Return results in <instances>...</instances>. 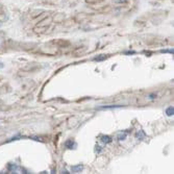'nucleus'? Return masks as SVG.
Masks as SVG:
<instances>
[{
    "label": "nucleus",
    "mask_w": 174,
    "mask_h": 174,
    "mask_svg": "<svg viewBox=\"0 0 174 174\" xmlns=\"http://www.w3.org/2000/svg\"><path fill=\"white\" fill-rule=\"evenodd\" d=\"M100 140L102 141L103 143H105V144L111 143V142H112V138H111V137H108V136H102Z\"/></svg>",
    "instance_id": "1"
},
{
    "label": "nucleus",
    "mask_w": 174,
    "mask_h": 174,
    "mask_svg": "<svg viewBox=\"0 0 174 174\" xmlns=\"http://www.w3.org/2000/svg\"><path fill=\"white\" fill-rule=\"evenodd\" d=\"M82 169H83V167H82V166H80V165H77V166H73V167H72V171H73L74 173L80 172V171H81Z\"/></svg>",
    "instance_id": "2"
},
{
    "label": "nucleus",
    "mask_w": 174,
    "mask_h": 174,
    "mask_svg": "<svg viewBox=\"0 0 174 174\" xmlns=\"http://www.w3.org/2000/svg\"><path fill=\"white\" fill-rule=\"evenodd\" d=\"M126 137H127V133H120L118 135V140L119 141H122V140H125L126 139Z\"/></svg>",
    "instance_id": "3"
},
{
    "label": "nucleus",
    "mask_w": 174,
    "mask_h": 174,
    "mask_svg": "<svg viewBox=\"0 0 174 174\" xmlns=\"http://www.w3.org/2000/svg\"><path fill=\"white\" fill-rule=\"evenodd\" d=\"M156 98V94L155 93H152V94H149L146 96V99L147 100H154Z\"/></svg>",
    "instance_id": "4"
},
{
    "label": "nucleus",
    "mask_w": 174,
    "mask_h": 174,
    "mask_svg": "<svg viewBox=\"0 0 174 174\" xmlns=\"http://www.w3.org/2000/svg\"><path fill=\"white\" fill-rule=\"evenodd\" d=\"M173 113H174V108H173V106H170V107H168V108H167L166 114H167L168 116H172V115H173Z\"/></svg>",
    "instance_id": "5"
},
{
    "label": "nucleus",
    "mask_w": 174,
    "mask_h": 174,
    "mask_svg": "<svg viewBox=\"0 0 174 174\" xmlns=\"http://www.w3.org/2000/svg\"><path fill=\"white\" fill-rule=\"evenodd\" d=\"M65 145H66V147H67V148H73L72 146L74 145V142H73V141H72V140H68V141H67V142H66V144H65Z\"/></svg>",
    "instance_id": "6"
},
{
    "label": "nucleus",
    "mask_w": 174,
    "mask_h": 174,
    "mask_svg": "<svg viewBox=\"0 0 174 174\" xmlns=\"http://www.w3.org/2000/svg\"><path fill=\"white\" fill-rule=\"evenodd\" d=\"M127 0H114V2L115 3H118V4H120V3H124V2H126Z\"/></svg>",
    "instance_id": "7"
},
{
    "label": "nucleus",
    "mask_w": 174,
    "mask_h": 174,
    "mask_svg": "<svg viewBox=\"0 0 174 174\" xmlns=\"http://www.w3.org/2000/svg\"><path fill=\"white\" fill-rule=\"evenodd\" d=\"M0 26H1V23H0Z\"/></svg>",
    "instance_id": "8"
}]
</instances>
